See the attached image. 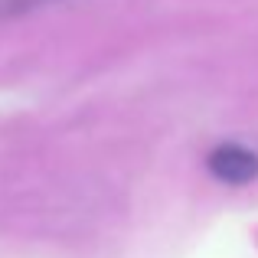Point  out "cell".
<instances>
[{
    "label": "cell",
    "instance_id": "obj_1",
    "mask_svg": "<svg viewBox=\"0 0 258 258\" xmlns=\"http://www.w3.org/2000/svg\"><path fill=\"white\" fill-rule=\"evenodd\" d=\"M206 164H209V173L216 180L229 183V186H242V183H252L258 176V154L242 144H219L209 154Z\"/></svg>",
    "mask_w": 258,
    "mask_h": 258
},
{
    "label": "cell",
    "instance_id": "obj_2",
    "mask_svg": "<svg viewBox=\"0 0 258 258\" xmlns=\"http://www.w3.org/2000/svg\"><path fill=\"white\" fill-rule=\"evenodd\" d=\"M46 4H56V0H0V17H17V13H30L39 10Z\"/></svg>",
    "mask_w": 258,
    "mask_h": 258
}]
</instances>
